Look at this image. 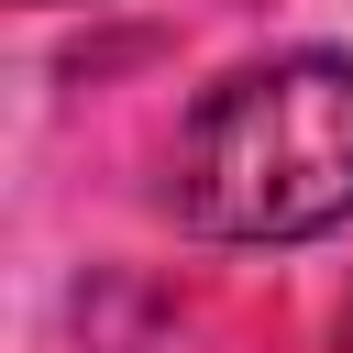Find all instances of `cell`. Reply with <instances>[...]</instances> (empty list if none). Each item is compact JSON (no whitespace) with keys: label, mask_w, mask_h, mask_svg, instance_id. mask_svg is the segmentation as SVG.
<instances>
[{"label":"cell","mask_w":353,"mask_h":353,"mask_svg":"<svg viewBox=\"0 0 353 353\" xmlns=\"http://www.w3.org/2000/svg\"><path fill=\"white\" fill-rule=\"evenodd\" d=\"M176 221L210 243H309L353 221V55H265L176 132Z\"/></svg>","instance_id":"6da1fadb"}]
</instances>
